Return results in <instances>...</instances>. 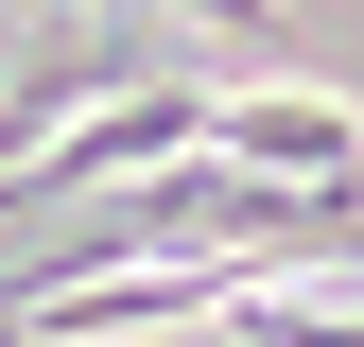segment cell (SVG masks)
Wrapping results in <instances>:
<instances>
[{
    "label": "cell",
    "mask_w": 364,
    "mask_h": 347,
    "mask_svg": "<svg viewBox=\"0 0 364 347\" xmlns=\"http://www.w3.org/2000/svg\"><path fill=\"white\" fill-rule=\"evenodd\" d=\"M208 156L260 174V191H364V122L330 87H225L208 105Z\"/></svg>",
    "instance_id": "6da1fadb"
},
{
    "label": "cell",
    "mask_w": 364,
    "mask_h": 347,
    "mask_svg": "<svg viewBox=\"0 0 364 347\" xmlns=\"http://www.w3.org/2000/svg\"><path fill=\"white\" fill-rule=\"evenodd\" d=\"M208 330H243V347H364V295H260V278H243Z\"/></svg>",
    "instance_id": "7a4b0ae2"
},
{
    "label": "cell",
    "mask_w": 364,
    "mask_h": 347,
    "mask_svg": "<svg viewBox=\"0 0 364 347\" xmlns=\"http://www.w3.org/2000/svg\"><path fill=\"white\" fill-rule=\"evenodd\" d=\"M0 347H35V330H18V313H0Z\"/></svg>",
    "instance_id": "3957f363"
}]
</instances>
